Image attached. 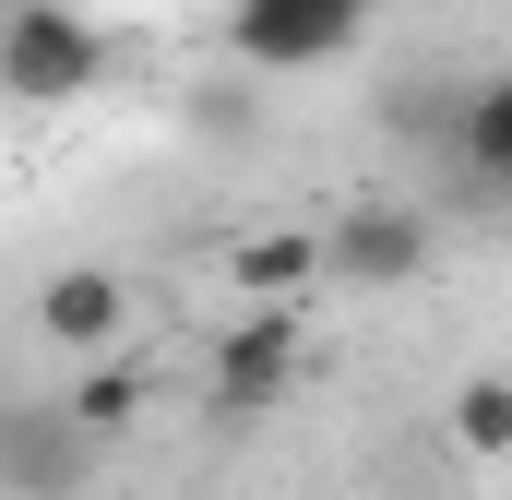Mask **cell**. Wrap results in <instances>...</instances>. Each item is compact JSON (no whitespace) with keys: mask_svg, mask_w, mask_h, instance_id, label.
Segmentation results:
<instances>
[{"mask_svg":"<svg viewBox=\"0 0 512 500\" xmlns=\"http://www.w3.org/2000/svg\"><path fill=\"white\" fill-rule=\"evenodd\" d=\"M453 453H477V465L512 453V370H477L465 393H453Z\"/></svg>","mask_w":512,"mask_h":500,"instance_id":"cell-9","label":"cell"},{"mask_svg":"<svg viewBox=\"0 0 512 500\" xmlns=\"http://www.w3.org/2000/svg\"><path fill=\"white\" fill-rule=\"evenodd\" d=\"M227 286L239 298H310L322 286V227H251L227 250Z\"/></svg>","mask_w":512,"mask_h":500,"instance_id":"cell-7","label":"cell"},{"mask_svg":"<svg viewBox=\"0 0 512 500\" xmlns=\"http://www.w3.org/2000/svg\"><path fill=\"white\" fill-rule=\"evenodd\" d=\"M453 167L477 191H512V72L465 84V120H453Z\"/></svg>","mask_w":512,"mask_h":500,"instance_id":"cell-8","label":"cell"},{"mask_svg":"<svg viewBox=\"0 0 512 500\" xmlns=\"http://www.w3.org/2000/svg\"><path fill=\"white\" fill-rule=\"evenodd\" d=\"M322 274L334 286H417L429 274V215L417 203H346L322 227Z\"/></svg>","mask_w":512,"mask_h":500,"instance_id":"cell-3","label":"cell"},{"mask_svg":"<svg viewBox=\"0 0 512 500\" xmlns=\"http://www.w3.org/2000/svg\"><path fill=\"white\" fill-rule=\"evenodd\" d=\"M382 0H227V60L239 72H322L370 36Z\"/></svg>","mask_w":512,"mask_h":500,"instance_id":"cell-2","label":"cell"},{"mask_svg":"<svg viewBox=\"0 0 512 500\" xmlns=\"http://www.w3.org/2000/svg\"><path fill=\"white\" fill-rule=\"evenodd\" d=\"M131 334V286L108 262H60L48 286H36V346H60V358H108Z\"/></svg>","mask_w":512,"mask_h":500,"instance_id":"cell-5","label":"cell"},{"mask_svg":"<svg viewBox=\"0 0 512 500\" xmlns=\"http://www.w3.org/2000/svg\"><path fill=\"white\" fill-rule=\"evenodd\" d=\"M108 84V36L72 12V0H12L0 12V96L24 108H72Z\"/></svg>","mask_w":512,"mask_h":500,"instance_id":"cell-1","label":"cell"},{"mask_svg":"<svg viewBox=\"0 0 512 500\" xmlns=\"http://www.w3.org/2000/svg\"><path fill=\"white\" fill-rule=\"evenodd\" d=\"M131 405H143V370H131L120 346H108V358L84 370V393H72V429H120Z\"/></svg>","mask_w":512,"mask_h":500,"instance_id":"cell-10","label":"cell"},{"mask_svg":"<svg viewBox=\"0 0 512 500\" xmlns=\"http://www.w3.org/2000/svg\"><path fill=\"white\" fill-rule=\"evenodd\" d=\"M84 465H96V429H72V405L60 417H0V489L12 500H72Z\"/></svg>","mask_w":512,"mask_h":500,"instance_id":"cell-6","label":"cell"},{"mask_svg":"<svg viewBox=\"0 0 512 500\" xmlns=\"http://www.w3.org/2000/svg\"><path fill=\"white\" fill-rule=\"evenodd\" d=\"M286 381H298V298H251V310L215 334V405H227V417H262Z\"/></svg>","mask_w":512,"mask_h":500,"instance_id":"cell-4","label":"cell"}]
</instances>
